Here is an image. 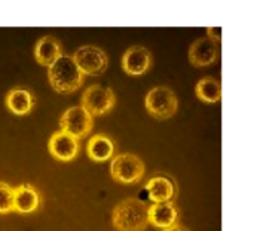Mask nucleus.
<instances>
[{"instance_id":"nucleus-1","label":"nucleus","mask_w":254,"mask_h":231,"mask_svg":"<svg viewBox=\"0 0 254 231\" xmlns=\"http://www.w3.org/2000/svg\"><path fill=\"white\" fill-rule=\"evenodd\" d=\"M48 79L51 86L61 93L74 92L83 83V74L71 55L58 56L48 68Z\"/></svg>"},{"instance_id":"nucleus-19","label":"nucleus","mask_w":254,"mask_h":231,"mask_svg":"<svg viewBox=\"0 0 254 231\" xmlns=\"http://www.w3.org/2000/svg\"><path fill=\"white\" fill-rule=\"evenodd\" d=\"M207 31H208L207 37L213 39L214 42H220V27H208Z\"/></svg>"},{"instance_id":"nucleus-7","label":"nucleus","mask_w":254,"mask_h":231,"mask_svg":"<svg viewBox=\"0 0 254 231\" xmlns=\"http://www.w3.org/2000/svg\"><path fill=\"white\" fill-rule=\"evenodd\" d=\"M61 131L74 137V138H83L86 137L92 129V116L82 107L74 105L64 111L60 120Z\"/></svg>"},{"instance_id":"nucleus-4","label":"nucleus","mask_w":254,"mask_h":231,"mask_svg":"<svg viewBox=\"0 0 254 231\" xmlns=\"http://www.w3.org/2000/svg\"><path fill=\"white\" fill-rule=\"evenodd\" d=\"M73 59L79 67V70L82 71V74H88V76H98L104 73L109 65V58L106 52L94 45L80 46L74 52Z\"/></svg>"},{"instance_id":"nucleus-3","label":"nucleus","mask_w":254,"mask_h":231,"mask_svg":"<svg viewBox=\"0 0 254 231\" xmlns=\"http://www.w3.org/2000/svg\"><path fill=\"white\" fill-rule=\"evenodd\" d=\"M110 174L115 181L122 184L138 183L144 175V163L135 154L122 153L112 160Z\"/></svg>"},{"instance_id":"nucleus-12","label":"nucleus","mask_w":254,"mask_h":231,"mask_svg":"<svg viewBox=\"0 0 254 231\" xmlns=\"http://www.w3.org/2000/svg\"><path fill=\"white\" fill-rule=\"evenodd\" d=\"M146 191L153 203H164V202H173L177 188L170 178L164 175H158L147 181Z\"/></svg>"},{"instance_id":"nucleus-18","label":"nucleus","mask_w":254,"mask_h":231,"mask_svg":"<svg viewBox=\"0 0 254 231\" xmlns=\"http://www.w3.org/2000/svg\"><path fill=\"white\" fill-rule=\"evenodd\" d=\"M13 211V188L4 183H0V214Z\"/></svg>"},{"instance_id":"nucleus-5","label":"nucleus","mask_w":254,"mask_h":231,"mask_svg":"<svg viewBox=\"0 0 254 231\" xmlns=\"http://www.w3.org/2000/svg\"><path fill=\"white\" fill-rule=\"evenodd\" d=\"M146 108L158 119H168L177 111V96L170 88L156 86L147 92Z\"/></svg>"},{"instance_id":"nucleus-20","label":"nucleus","mask_w":254,"mask_h":231,"mask_svg":"<svg viewBox=\"0 0 254 231\" xmlns=\"http://www.w3.org/2000/svg\"><path fill=\"white\" fill-rule=\"evenodd\" d=\"M164 231H189L186 227H183V226H179V224H176V226H173V227H170V229H167V230Z\"/></svg>"},{"instance_id":"nucleus-17","label":"nucleus","mask_w":254,"mask_h":231,"mask_svg":"<svg viewBox=\"0 0 254 231\" xmlns=\"http://www.w3.org/2000/svg\"><path fill=\"white\" fill-rule=\"evenodd\" d=\"M196 96L208 104H216L222 99V85L214 77H204L196 83Z\"/></svg>"},{"instance_id":"nucleus-2","label":"nucleus","mask_w":254,"mask_h":231,"mask_svg":"<svg viewBox=\"0 0 254 231\" xmlns=\"http://www.w3.org/2000/svg\"><path fill=\"white\" fill-rule=\"evenodd\" d=\"M112 224L116 231H143L149 224L147 205L140 199H125L113 209Z\"/></svg>"},{"instance_id":"nucleus-10","label":"nucleus","mask_w":254,"mask_h":231,"mask_svg":"<svg viewBox=\"0 0 254 231\" xmlns=\"http://www.w3.org/2000/svg\"><path fill=\"white\" fill-rule=\"evenodd\" d=\"M219 45L210 37H201L192 43L189 49V61L196 67H205L216 61Z\"/></svg>"},{"instance_id":"nucleus-6","label":"nucleus","mask_w":254,"mask_h":231,"mask_svg":"<svg viewBox=\"0 0 254 231\" xmlns=\"http://www.w3.org/2000/svg\"><path fill=\"white\" fill-rule=\"evenodd\" d=\"M116 98L110 88L101 85L89 86L82 95V107L91 116H104L115 107Z\"/></svg>"},{"instance_id":"nucleus-14","label":"nucleus","mask_w":254,"mask_h":231,"mask_svg":"<svg viewBox=\"0 0 254 231\" xmlns=\"http://www.w3.org/2000/svg\"><path fill=\"white\" fill-rule=\"evenodd\" d=\"M88 157L94 162H107L115 154V142L106 135H94L88 141Z\"/></svg>"},{"instance_id":"nucleus-11","label":"nucleus","mask_w":254,"mask_h":231,"mask_svg":"<svg viewBox=\"0 0 254 231\" xmlns=\"http://www.w3.org/2000/svg\"><path fill=\"white\" fill-rule=\"evenodd\" d=\"M147 217L149 223L159 229H170L177 224L179 220V211L173 202H164V203H153L147 208Z\"/></svg>"},{"instance_id":"nucleus-13","label":"nucleus","mask_w":254,"mask_h":231,"mask_svg":"<svg viewBox=\"0 0 254 231\" xmlns=\"http://www.w3.org/2000/svg\"><path fill=\"white\" fill-rule=\"evenodd\" d=\"M40 205V196L31 185L22 184L13 188V211L19 214L34 212Z\"/></svg>"},{"instance_id":"nucleus-16","label":"nucleus","mask_w":254,"mask_h":231,"mask_svg":"<svg viewBox=\"0 0 254 231\" xmlns=\"http://www.w3.org/2000/svg\"><path fill=\"white\" fill-rule=\"evenodd\" d=\"M6 105L13 114L24 116L33 108L34 96L27 89H12L6 95Z\"/></svg>"},{"instance_id":"nucleus-8","label":"nucleus","mask_w":254,"mask_h":231,"mask_svg":"<svg viewBox=\"0 0 254 231\" xmlns=\"http://www.w3.org/2000/svg\"><path fill=\"white\" fill-rule=\"evenodd\" d=\"M48 148L55 159L61 162H70L79 153V139L63 131H58L49 138Z\"/></svg>"},{"instance_id":"nucleus-15","label":"nucleus","mask_w":254,"mask_h":231,"mask_svg":"<svg viewBox=\"0 0 254 231\" xmlns=\"http://www.w3.org/2000/svg\"><path fill=\"white\" fill-rule=\"evenodd\" d=\"M61 55H63L61 53V45L52 36H45L36 43L34 56H36V61L42 65L49 67Z\"/></svg>"},{"instance_id":"nucleus-9","label":"nucleus","mask_w":254,"mask_h":231,"mask_svg":"<svg viewBox=\"0 0 254 231\" xmlns=\"http://www.w3.org/2000/svg\"><path fill=\"white\" fill-rule=\"evenodd\" d=\"M152 55L143 46H131L122 56V68L127 74L140 76L150 68Z\"/></svg>"}]
</instances>
